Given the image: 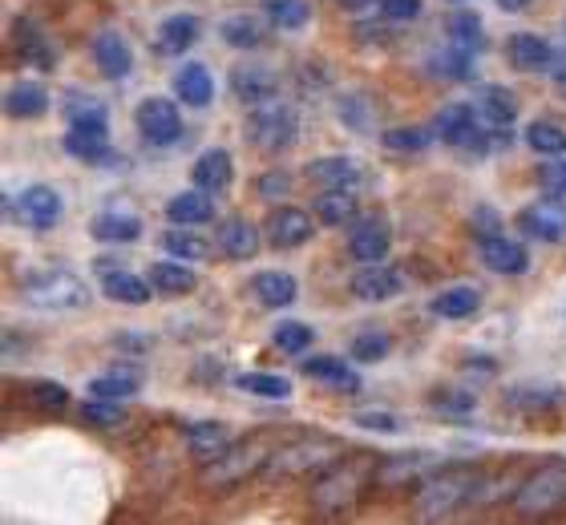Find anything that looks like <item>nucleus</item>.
Listing matches in <instances>:
<instances>
[{"label":"nucleus","instance_id":"12","mask_svg":"<svg viewBox=\"0 0 566 525\" xmlns=\"http://www.w3.org/2000/svg\"><path fill=\"white\" fill-rule=\"evenodd\" d=\"M316 214H307L304 207H275L272 219H268V243L275 246V251H292V246H304L312 234H316Z\"/></svg>","mask_w":566,"mask_h":525},{"label":"nucleus","instance_id":"13","mask_svg":"<svg viewBox=\"0 0 566 525\" xmlns=\"http://www.w3.org/2000/svg\"><path fill=\"white\" fill-rule=\"evenodd\" d=\"M304 178L316 190H353L356 182H365V162H356L348 154H328V158H312L304 166Z\"/></svg>","mask_w":566,"mask_h":525},{"label":"nucleus","instance_id":"39","mask_svg":"<svg viewBox=\"0 0 566 525\" xmlns=\"http://www.w3.org/2000/svg\"><path fill=\"white\" fill-rule=\"evenodd\" d=\"M65 117H70L73 129H97V134H109L106 102H97V97H90V94L65 97Z\"/></svg>","mask_w":566,"mask_h":525},{"label":"nucleus","instance_id":"21","mask_svg":"<svg viewBox=\"0 0 566 525\" xmlns=\"http://www.w3.org/2000/svg\"><path fill=\"white\" fill-rule=\"evenodd\" d=\"M506 61L518 73H543L555 65V45L538 33H514L506 36Z\"/></svg>","mask_w":566,"mask_h":525},{"label":"nucleus","instance_id":"38","mask_svg":"<svg viewBox=\"0 0 566 525\" xmlns=\"http://www.w3.org/2000/svg\"><path fill=\"white\" fill-rule=\"evenodd\" d=\"M478 114H482L485 126L494 129H506L514 117H518V97L502 90V85H482V94H478Z\"/></svg>","mask_w":566,"mask_h":525},{"label":"nucleus","instance_id":"64","mask_svg":"<svg viewBox=\"0 0 566 525\" xmlns=\"http://www.w3.org/2000/svg\"><path fill=\"white\" fill-rule=\"evenodd\" d=\"M449 4H461V0H449Z\"/></svg>","mask_w":566,"mask_h":525},{"label":"nucleus","instance_id":"2","mask_svg":"<svg viewBox=\"0 0 566 525\" xmlns=\"http://www.w3.org/2000/svg\"><path fill=\"white\" fill-rule=\"evenodd\" d=\"M17 292L36 312H77L90 304V287L70 267H33L17 280Z\"/></svg>","mask_w":566,"mask_h":525},{"label":"nucleus","instance_id":"11","mask_svg":"<svg viewBox=\"0 0 566 525\" xmlns=\"http://www.w3.org/2000/svg\"><path fill=\"white\" fill-rule=\"evenodd\" d=\"M518 231L538 243H566V207L563 199L546 195V199L531 202L518 210Z\"/></svg>","mask_w":566,"mask_h":525},{"label":"nucleus","instance_id":"19","mask_svg":"<svg viewBox=\"0 0 566 525\" xmlns=\"http://www.w3.org/2000/svg\"><path fill=\"white\" fill-rule=\"evenodd\" d=\"M478 105L470 102H458V105H446L441 114L433 117V134L441 141H453V146H473L482 126H478Z\"/></svg>","mask_w":566,"mask_h":525},{"label":"nucleus","instance_id":"1","mask_svg":"<svg viewBox=\"0 0 566 525\" xmlns=\"http://www.w3.org/2000/svg\"><path fill=\"white\" fill-rule=\"evenodd\" d=\"M377 481V461L373 456H348V461H332L316 477L307 502L316 505L319 514H340L348 505L365 497V490Z\"/></svg>","mask_w":566,"mask_h":525},{"label":"nucleus","instance_id":"45","mask_svg":"<svg viewBox=\"0 0 566 525\" xmlns=\"http://www.w3.org/2000/svg\"><path fill=\"white\" fill-rule=\"evenodd\" d=\"M526 146H531L534 154H543V158H563L566 129L558 126V122H551V117H538V122L526 126Z\"/></svg>","mask_w":566,"mask_h":525},{"label":"nucleus","instance_id":"44","mask_svg":"<svg viewBox=\"0 0 566 525\" xmlns=\"http://www.w3.org/2000/svg\"><path fill=\"white\" fill-rule=\"evenodd\" d=\"M163 251L166 255H178V259H207L211 255V243L207 239H199V227H170V231H163Z\"/></svg>","mask_w":566,"mask_h":525},{"label":"nucleus","instance_id":"9","mask_svg":"<svg viewBox=\"0 0 566 525\" xmlns=\"http://www.w3.org/2000/svg\"><path fill=\"white\" fill-rule=\"evenodd\" d=\"M134 122H138V134L150 146H175L182 138V109H178L170 97H142L138 109H134Z\"/></svg>","mask_w":566,"mask_h":525},{"label":"nucleus","instance_id":"60","mask_svg":"<svg viewBox=\"0 0 566 525\" xmlns=\"http://www.w3.org/2000/svg\"><path fill=\"white\" fill-rule=\"evenodd\" d=\"M465 372H473V376H494L497 364L485 360V356H470V360H465Z\"/></svg>","mask_w":566,"mask_h":525},{"label":"nucleus","instance_id":"48","mask_svg":"<svg viewBox=\"0 0 566 525\" xmlns=\"http://www.w3.org/2000/svg\"><path fill=\"white\" fill-rule=\"evenodd\" d=\"M312 339H316V327L300 324V319H283L272 332L275 351H283V356H304V351L312 348Z\"/></svg>","mask_w":566,"mask_h":525},{"label":"nucleus","instance_id":"51","mask_svg":"<svg viewBox=\"0 0 566 525\" xmlns=\"http://www.w3.org/2000/svg\"><path fill=\"white\" fill-rule=\"evenodd\" d=\"M336 114H340L344 126L356 129V134H368V129H373V122H377V109H373V102H368L365 94H344Z\"/></svg>","mask_w":566,"mask_h":525},{"label":"nucleus","instance_id":"62","mask_svg":"<svg viewBox=\"0 0 566 525\" xmlns=\"http://www.w3.org/2000/svg\"><path fill=\"white\" fill-rule=\"evenodd\" d=\"M340 4H344L348 12H365V9H368V0H340Z\"/></svg>","mask_w":566,"mask_h":525},{"label":"nucleus","instance_id":"33","mask_svg":"<svg viewBox=\"0 0 566 525\" xmlns=\"http://www.w3.org/2000/svg\"><path fill=\"white\" fill-rule=\"evenodd\" d=\"M150 283L158 295H190L195 287H199V271H190L182 259H158V263H150Z\"/></svg>","mask_w":566,"mask_h":525},{"label":"nucleus","instance_id":"35","mask_svg":"<svg viewBox=\"0 0 566 525\" xmlns=\"http://www.w3.org/2000/svg\"><path fill=\"white\" fill-rule=\"evenodd\" d=\"M142 368L138 364H114L109 372H102V376H94L90 380V397H106V400H126V397H134L142 388Z\"/></svg>","mask_w":566,"mask_h":525},{"label":"nucleus","instance_id":"52","mask_svg":"<svg viewBox=\"0 0 566 525\" xmlns=\"http://www.w3.org/2000/svg\"><path fill=\"white\" fill-rule=\"evenodd\" d=\"M82 420L85 424H94V429H118L122 420H126V409H122L118 400H106V397H90L82 400Z\"/></svg>","mask_w":566,"mask_h":525},{"label":"nucleus","instance_id":"3","mask_svg":"<svg viewBox=\"0 0 566 525\" xmlns=\"http://www.w3.org/2000/svg\"><path fill=\"white\" fill-rule=\"evenodd\" d=\"M344 456V444L336 437H300V441L275 449L263 477L268 481H292V477H312V473H324L332 461Z\"/></svg>","mask_w":566,"mask_h":525},{"label":"nucleus","instance_id":"34","mask_svg":"<svg viewBox=\"0 0 566 525\" xmlns=\"http://www.w3.org/2000/svg\"><path fill=\"white\" fill-rule=\"evenodd\" d=\"M90 234H94L97 243H114V246L138 243V239H142V219H138V214H126V210H106V214H94V222H90Z\"/></svg>","mask_w":566,"mask_h":525},{"label":"nucleus","instance_id":"20","mask_svg":"<svg viewBox=\"0 0 566 525\" xmlns=\"http://www.w3.org/2000/svg\"><path fill=\"white\" fill-rule=\"evenodd\" d=\"M392 246V231L385 219H360L353 222V234H348V255L356 263H380V259L389 255Z\"/></svg>","mask_w":566,"mask_h":525},{"label":"nucleus","instance_id":"55","mask_svg":"<svg viewBox=\"0 0 566 525\" xmlns=\"http://www.w3.org/2000/svg\"><path fill=\"white\" fill-rule=\"evenodd\" d=\"M348 351H353L356 364H380L389 356V336H385V332H360Z\"/></svg>","mask_w":566,"mask_h":525},{"label":"nucleus","instance_id":"41","mask_svg":"<svg viewBox=\"0 0 566 525\" xmlns=\"http://www.w3.org/2000/svg\"><path fill=\"white\" fill-rule=\"evenodd\" d=\"M316 219L324 222V227H348V222H356V199H353V190H319L316 195Z\"/></svg>","mask_w":566,"mask_h":525},{"label":"nucleus","instance_id":"18","mask_svg":"<svg viewBox=\"0 0 566 525\" xmlns=\"http://www.w3.org/2000/svg\"><path fill=\"white\" fill-rule=\"evenodd\" d=\"M248 295L268 312H280V307H292L295 295H300V283L287 271H255L248 280Z\"/></svg>","mask_w":566,"mask_h":525},{"label":"nucleus","instance_id":"31","mask_svg":"<svg viewBox=\"0 0 566 525\" xmlns=\"http://www.w3.org/2000/svg\"><path fill=\"white\" fill-rule=\"evenodd\" d=\"M275 90H280V82H275V73L263 70V65H239V70L231 73V94L243 105L272 102Z\"/></svg>","mask_w":566,"mask_h":525},{"label":"nucleus","instance_id":"46","mask_svg":"<svg viewBox=\"0 0 566 525\" xmlns=\"http://www.w3.org/2000/svg\"><path fill=\"white\" fill-rule=\"evenodd\" d=\"M65 154H73L77 162H106L109 158V141H106V134H97V129H73L70 126V134H65Z\"/></svg>","mask_w":566,"mask_h":525},{"label":"nucleus","instance_id":"53","mask_svg":"<svg viewBox=\"0 0 566 525\" xmlns=\"http://www.w3.org/2000/svg\"><path fill=\"white\" fill-rule=\"evenodd\" d=\"M433 412H441V417H470L473 409H478V400H473V392H461V388H433Z\"/></svg>","mask_w":566,"mask_h":525},{"label":"nucleus","instance_id":"49","mask_svg":"<svg viewBox=\"0 0 566 525\" xmlns=\"http://www.w3.org/2000/svg\"><path fill=\"white\" fill-rule=\"evenodd\" d=\"M243 392H251V397L260 400H287L292 397V380L287 376H275V372H243L235 380Z\"/></svg>","mask_w":566,"mask_h":525},{"label":"nucleus","instance_id":"54","mask_svg":"<svg viewBox=\"0 0 566 525\" xmlns=\"http://www.w3.org/2000/svg\"><path fill=\"white\" fill-rule=\"evenodd\" d=\"M24 397L49 412L70 409V388H61L57 380H33V385H24Z\"/></svg>","mask_w":566,"mask_h":525},{"label":"nucleus","instance_id":"56","mask_svg":"<svg viewBox=\"0 0 566 525\" xmlns=\"http://www.w3.org/2000/svg\"><path fill=\"white\" fill-rule=\"evenodd\" d=\"M421 0H380V17L389 24H409L421 17Z\"/></svg>","mask_w":566,"mask_h":525},{"label":"nucleus","instance_id":"8","mask_svg":"<svg viewBox=\"0 0 566 525\" xmlns=\"http://www.w3.org/2000/svg\"><path fill=\"white\" fill-rule=\"evenodd\" d=\"M61 210H65V202H61V195L49 187V182L24 187L17 199L4 195V214H12V219L21 222V227H29V231H49V227H57Z\"/></svg>","mask_w":566,"mask_h":525},{"label":"nucleus","instance_id":"36","mask_svg":"<svg viewBox=\"0 0 566 525\" xmlns=\"http://www.w3.org/2000/svg\"><path fill=\"white\" fill-rule=\"evenodd\" d=\"M49 109V90L36 82H17L4 94V114L12 117V122H29V117H41Z\"/></svg>","mask_w":566,"mask_h":525},{"label":"nucleus","instance_id":"4","mask_svg":"<svg viewBox=\"0 0 566 525\" xmlns=\"http://www.w3.org/2000/svg\"><path fill=\"white\" fill-rule=\"evenodd\" d=\"M478 490V473L473 469H437L421 481V490L413 497L417 517H446L453 510H461L465 502H473Z\"/></svg>","mask_w":566,"mask_h":525},{"label":"nucleus","instance_id":"23","mask_svg":"<svg viewBox=\"0 0 566 525\" xmlns=\"http://www.w3.org/2000/svg\"><path fill=\"white\" fill-rule=\"evenodd\" d=\"M300 372L307 376V380H316V385L324 388H336V392H360V372L356 368H348V360H340V356H307L304 364H300Z\"/></svg>","mask_w":566,"mask_h":525},{"label":"nucleus","instance_id":"30","mask_svg":"<svg viewBox=\"0 0 566 525\" xmlns=\"http://www.w3.org/2000/svg\"><path fill=\"white\" fill-rule=\"evenodd\" d=\"M502 400H506V409L534 417V412H555L566 400V392L558 385H514L502 392Z\"/></svg>","mask_w":566,"mask_h":525},{"label":"nucleus","instance_id":"32","mask_svg":"<svg viewBox=\"0 0 566 525\" xmlns=\"http://www.w3.org/2000/svg\"><path fill=\"white\" fill-rule=\"evenodd\" d=\"M202 24L195 12H175V17H166L163 24H158V53H166V57H178V53H187L195 41H199Z\"/></svg>","mask_w":566,"mask_h":525},{"label":"nucleus","instance_id":"5","mask_svg":"<svg viewBox=\"0 0 566 525\" xmlns=\"http://www.w3.org/2000/svg\"><path fill=\"white\" fill-rule=\"evenodd\" d=\"M268 461H272V449H268L263 441H235L223 456H219V461H211V465L199 469V481L214 493L235 490V485H243L248 477L263 473Z\"/></svg>","mask_w":566,"mask_h":525},{"label":"nucleus","instance_id":"7","mask_svg":"<svg viewBox=\"0 0 566 525\" xmlns=\"http://www.w3.org/2000/svg\"><path fill=\"white\" fill-rule=\"evenodd\" d=\"M514 510L522 517H546L566 510V461H551V465L534 469L531 477L522 481Z\"/></svg>","mask_w":566,"mask_h":525},{"label":"nucleus","instance_id":"42","mask_svg":"<svg viewBox=\"0 0 566 525\" xmlns=\"http://www.w3.org/2000/svg\"><path fill=\"white\" fill-rule=\"evenodd\" d=\"M441 29H446V36L453 41V45L470 49V53H478V49L485 45V24H482V17H478V12H465V9L449 12Z\"/></svg>","mask_w":566,"mask_h":525},{"label":"nucleus","instance_id":"47","mask_svg":"<svg viewBox=\"0 0 566 525\" xmlns=\"http://www.w3.org/2000/svg\"><path fill=\"white\" fill-rule=\"evenodd\" d=\"M263 17L272 21V29L300 33L312 21V9H307V0H263Z\"/></svg>","mask_w":566,"mask_h":525},{"label":"nucleus","instance_id":"17","mask_svg":"<svg viewBox=\"0 0 566 525\" xmlns=\"http://www.w3.org/2000/svg\"><path fill=\"white\" fill-rule=\"evenodd\" d=\"M348 287H353V295L365 300V304H385V300L405 292V280H401V271L380 267V263H360V271L348 280Z\"/></svg>","mask_w":566,"mask_h":525},{"label":"nucleus","instance_id":"14","mask_svg":"<svg viewBox=\"0 0 566 525\" xmlns=\"http://www.w3.org/2000/svg\"><path fill=\"white\" fill-rule=\"evenodd\" d=\"M433 465H437V456L421 453V449L385 456V461H377V485H385V490H401V485H413V481L429 477V473H433Z\"/></svg>","mask_w":566,"mask_h":525},{"label":"nucleus","instance_id":"50","mask_svg":"<svg viewBox=\"0 0 566 525\" xmlns=\"http://www.w3.org/2000/svg\"><path fill=\"white\" fill-rule=\"evenodd\" d=\"M385 150L389 154H421L433 141V126H397L380 134Z\"/></svg>","mask_w":566,"mask_h":525},{"label":"nucleus","instance_id":"40","mask_svg":"<svg viewBox=\"0 0 566 525\" xmlns=\"http://www.w3.org/2000/svg\"><path fill=\"white\" fill-rule=\"evenodd\" d=\"M429 70H433L441 82H473V53L449 41V45H441L433 57H429Z\"/></svg>","mask_w":566,"mask_h":525},{"label":"nucleus","instance_id":"26","mask_svg":"<svg viewBox=\"0 0 566 525\" xmlns=\"http://www.w3.org/2000/svg\"><path fill=\"white\" fill-rule=\"evenodd\" d=\"M190 178H195V187L211 190V195H223V190H231V182H235V158L227 150L199 154L195 166H190Z\"/></svg>","mask_w":566,"mask_h":525},{"label":"nucleus","instance_id":"10","mask_svg":"<svg viewBox=\"0 0 566 525\" xmlns=\"http://www.w3.org/2000/svg\"><path fill=\"white\" fill-rule=\"evenodd\" d=\"M12 49H17L21 65H29V70L49 73L57 65V45H53V36L45 33V24L36 17H17L12 21Z\"/></svg>","mask_w":566,"mask_h":525},{"label":"nucleus","instance_id":"29","mask_svg":"<svg viewBox=\"0 0 566 525\" xmlns=\"http://www.w3.org/2000/svg\"><path fill=\"white\" fill-rule=\"evenodd\" d=\"M175 94L182 105H190V109H207V105L214 102V77L207 65H199V61H187L182 70L175 73Z\"/></svg>","mask_w":566,"mask_h":525},{"label":"nucleus","instance_id":"16","mask_svg":"<svg viewBox=\"0 0 566 525\" xmlns=\"http://www.w3.org/2000/svg\"><path fill=\"white\" fill-rule=\"evenodd\" d=\"M102 275V292L114 300V304H126V307H146L154 295V283L150 275H138L130 267H97Z\"/></svg>","mask_w":566,"mask_h":525},{"label":"nucleus","instance_id":"57","mask_svg":"<svg viewBox=\"0 0 566 525\" xmlns=\"http://www.w3.org/2000/svg\"><path fill=\"white\" fill-rule=\"evenodd\" d=\"M534 175H538V187H543V195H555V199H563V195H566V162H555V158H551V162L538 166Z\"/></svg>","mask_w":566,"mask_h":525},{"label":"nucleus","instance_id":"15","mask_svg":"<svg viewBox=\"0 0 566 525\" xmlns=\"http://www.w3.org/2000/svg\"><path fill=\"white\" fill-rule=\"evenodd\" d=\"M182 441H187V453L199 465H211V461H219L235 444V437H231V424H223V420H199V424L182 429Z\"/></svg>","mask_w":566,"mask_h":525},{"label":"nucleus","instance_id":"6","mask_svg":"<svg viewBox=\"0 0 566 525\" xmlns=\"http://www.w3.org/2000/svg\"><path fill=\"white\" fill-rule=\"evenodd\" d=\"M243 138H248L255 150H268V154L287 150V146L300 138V114L283 102L251 105L248 122H243Z\"/></svg>","mask_w":566,"mask_h":525},{"label":"nucleus","instance_id":"25","mask_svg":"<svg viewBox=\"0 0 566 525\" xmlns=\"http://www.w3.org/2000/svg\"><path fill=\"white\" fill-rule=\"evenodd\" d=\"M482 263L497 275H526L531 267V251L518 243V239H506V234H490L482 239Z\"/></svg>","mask_w":566,"mask_h":525},{"label":"nucleus","instance_id":"37","mask_svg":"<svg viewBox=\"0 0 566 525\" xmlns=\"http://www.w3.org/2000/svg\"><path fill=\"white\" fill-rule=\"evenodd\" d=\"M268 17H255V12H239V17H231V21H223V41L231 49H260L268 45Z\"/></svg>","mask_w":566,"mask_h":525},{"label":"nucleus","instance_id":"63","mask_svg":"<svg viewBox=\"0 0 566 525\" xmlns=\"http://www.w3.org/2000/svg\"><path fill=\"white\" fill-rule=\"evenodd\" d=\"M555 90L566 97V70H558V73H555Z\"/></svg>","mask_w":566,"mask_h":525},{"label":"nucleus","instance_id":"27","mask_svg":"<svg viewBox=\"0 0 566 525\" xmlns=\"http://www.w3.org/2000/svg\"><path fill=\"white\" fill-rule=\"evenodd\" d=\"M429 312H433L437 319H449V324L470 319V315L482 312V292L470 287V283H453V287H446V292H437L433 300H429Z\"/></svg>","mask_w":566,"mask_h":525},{"label":"nucleus","instance_id":"59","mask_svg":"<svg viewBox=\"0 0 566 525\" xmlns=\"http://www.w3.org/2000/svg\"><path fill=\"white\" fill-rule=\"evenodd\" d=\"M497 227H502L497 210L478 207V214H473V231H478V243H482V239H490V234H497Z\"/></svg>","mask_w":566,"mask_h":525},{"label":"nucleus","instance_id":"24","mask_svg":"<svg viewBox=\"0 0 566 525\" xmlns=\"http://www.w3.org/2000/svg\"><path fill=\"white\" fill-rule=\"evenodd\" d=\"M94 65L102 70V77H109V82L130 77L134 53H130V45H126V36L114 33V29H102V33L94 36Z\"/></svg>","mask_w":566,"mask_h":525},{"label":"nucleus","instance_id":"43","mask_svg":"<svg viewBox=\"0 0 566 525\" xmlns=\"http://www.w3.org/2000/svg\"><path fill=\"white\" fill-rule=\"evenodd\" d=\"M522 473L514 465H506L497 477H478V490H473V505H497L506 502V497H518L522 490Z\"/></svg>","mask_w":566,"mask_h":525},{"label":"nucleus","instance_id":"58","mask_svg":"<svg viewBox=\"0 0 566 525\" xmlns=\"http://www.w3.org/2000/svg\"><path fill=\"white\" fill-rule=\"evenodd\" d=\"M353 420L368 432H397L401 429V420L392 417V412H356Z\"/></svg>","mask_w":566,"mask_h":525},{"label":"nucleus","instance_id":"22","mask_svg":"<svg viewBox=\"0 0 566 525\" xmlns=\"http://www.w3.org/2000/svg\"><path fill=\"white\" fill-rule=\"evenodd\" d=\"M260 243H263L260 227H255V222H248V219H227V222H219V234H214V246H219V255L231 259V263L255 259Z\"/></svg>","mask_w":566,"mask_h":525},{"label":"nucleus","instance_id":"28","mask_svg":"<svg viewBox=\"0 0 566 525\" xmlns=\"http://www.w3.org/2000/svg\"><path fill=\"white\" fill-rule=\"evenodd\" d=\"M166 219L178 222V227H207L214 219V195L202 187L182 190V195L166 202Z\"/></svg>","mask_w":566,"mask_h":525},{"label":"nucleus","instance_id":"61","mask_svg":"<svg viewBox=\"0 0 566 525\" xmlns=\"http://www.w3.org/2000/svg\"><path fill=\"white\" fill-rule=\"evenodd\" d=\"M534 0H497V9L502 12H522V9H531Z\"/></svg>","mask_w":566,"mask_h":525}]
</instances>
